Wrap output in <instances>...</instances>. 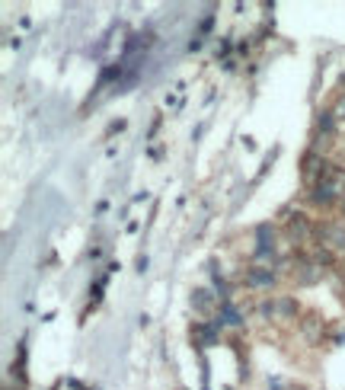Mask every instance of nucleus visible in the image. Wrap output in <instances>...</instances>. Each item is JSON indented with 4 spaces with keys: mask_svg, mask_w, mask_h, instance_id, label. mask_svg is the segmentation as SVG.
Returning a JSON list of instances; mask_svg holds the SVG:
<instances>
[{
    "mask_svg": "<svg viewBox=\"0 0 345 390\" xmlns=\"http://www.w3.org/2000/svg\"><path fill=\"white\" fill-rule=\"evenodd\" d=\"M339 211H342V215H345V195H342V202H339Z\"/></svg>",
    "mask_w": 345,
    "mask_h": 390,
    "instance_id": "f3484780",
    "label": "nucleus"
},
{
    "mask_svg": "<svg viewBox=\"0 0 345 390\" xmlns=\"http://www.w3.org/2000/svg\"><path fill=\"white\" fill-rule=\"evenodd\" d=\"M192 307H195V314H201V317H208L214 310V304H218V294L214 291H208V288H192Z\"/></svg>",
    "mask_w": 345,
    "mask_h": 390,
    "instance_id": "0eeeda50",
    "label": "nucleus"
},
{
    "mask_svg": "<svg viewBox=\"0 0 345 390\" xmlns=\"http://www.w3.org/2000/svg\"><path fill=\"white\" fill-rule=\"evenodd\" d=\"M272 307H275V320H297V317H301V304H297L294 298H288V294L275 298Z\"/></svg>",
    "mask_w": 345,
    "mask_h": 390,
    "instance_id": "1a4fd4ad",
    "label": "nucleus"
},
{
    "mask_svg": "<svg viewBox=\"0 0 345 390\" xmlns=\"http://www.w3.org/2000/svg\"><path fill=\"white\" fill-rule=\"evenodd\" d=\"M323 329H326V323H323L320 314H307L304 320H301V333H304V339L310 342V346L323 342Z\"/></svg>",
    "mask_w": 345,
    "mask_h": 390,
    "instance_id": "423d86ee",
    "label": "nucleus"
},
{
    "mask_svg": "<svg viewBox=\"0 0 345 390\" xmlns=\"http://www.w3.org/2000/svg\"><path fill=\"white\" fill-rule=\"evenodd\" d=\"M336 346H345V329H342V333L336 336Z\"/></svg>",
    "mask_w": 345,
    "mask_h": 390,
    "instance_id": "2eb2a0df",
    "label": "nucleus"
},
{
    "mask_svg": "<svg viewBox=\"0 0 345 390\" xmlns=\"http://www.w3.org/2000/svg\"><path fill=\"white\" fill-rule=\"evenodd\" d=\"M288 390H304V387H288Z\"/></svg>",
    "mask_w": 345,
    "mask_h": 390,
    "instance_id": "a211bd4d",
    "label": "nucleus"
},
{
    "mask_svg": "<svg viewBox=\"0 0 345 390\" xmlns=\"http://www.w3.org/2000/svg\"><path fill=\"white\" fill-rule=\"evenodd\" d=\"M336 115H332V109H320L317 112V132L313 134H323V138H332L336 134Z\"/></svg>",
    "mask_w": 345,
    "mask_h": 390,
    "instance_id": "f8f14e48",
    "label": "nucleus"
},
{
    "mask_svg": "<svg viewBox=\"0 0 345 390\" xmlns=\"http://www.w3.org/2000/svg\"><path fill=\"white\" fill-rule=\"evenodd\" d=\"M313 234H317V224L307 215H291L288 224H284V237H288V244H294V250L297 246H313Z\"/></svg>",
    "mask_w": 345,
    "mask_h": 390,
    "instance_id": "20e7f679",
    "label": "nucleus"
},
{
    "mask_svg": "<svg viewBox=\"0 0 345 390\" xmlns=\"http://www.w3.org/2000/svg\"><path fill=\"white\" fill-rule=\"evenodd\" d=\"M214 323H218V327H243V314H240V307H237L234 304V301H224V304H221V314H218V317H214Z\"/></svg>",
    "mask_w": 345,
    "mask_h": 390,
    "instance_id": "9d476101",
    "label": "nucleus"
},
{
    "mask_svg": "<svg viewBox=\"0 0 345 390\" xmlns=\"http://www.w3.org/2000/svg\"><path fill=\"white\" fill-rule=\"evenodd\" d=\"M230 45H234V42H230V39H224V42L218 45V55H221V51H224V55H227V51H230Z\"/></svg>",
    "mask_w": 345,
    "mask_h": 390,
    "instance_id": "4468645a",
    "label": "nucleus"
},
{
    "mask_svg": "<svg viewBox=\"0 0 345 390\" xmlns=\"http://www.w3.org/2000/svg\"><path fill=\"white\" fill-rule=\"evenodd\" d=\"M313 246L345 256V224H342V221H323V224H317V234H313Z\"/></svg>",
    "mask_w": 345,
    "mask_h": 390,
    "instance_id": "f03ea898",
    "label": "nucleus"
},
{
    "mask_svg": "<svg viewBox=\"0 0 345 390\" xmlns=\"http://www.w3.org/2000/svg\"><path fill=\"white\" fill-rule=\"evenodd\" d=\"M332 115H336V119H339V122H342V119H345V93H342V96H339V99H336V106H332Z\"/></svg>",
    "mask_w": 345,
    "mask_h": 390,
    "instance_id": "ddd939ff",
    "label": "nucleus"
},
{
    "mask_svg": "<svg viewBox=\"0 0 345 390\" xmlns=\"http://www.w3.org/2000/svg\"><path fill=\"white\" fill-rule=\"evenodd\" d=\"M243 285L253 288V291L275 288L278 285V272L272 269V265H253V269H246V275H243Z\"/></svg>",
    "mask_w": 345,
    "mask_h": 390,
    "instance_id": "39448f33",
    "label": "nucleus"
},
{
    "mask_svg": "<svg viewBox=\"0 0 345 390\" xmlns=\"http://www.w3.org/2000/svg\"><path fill=\"white\" fill-rule=\"evenodd\" d=\"M323 279H326V265L320 263L313 253H297V259H294V282L297 285L310 288Z\"/></svg>",
    "mask_w": 345,
    "mask_h": 390,
    "instance_id": "7ed1b4c3",
    "label": "nucleus"
},
{
    "mask_svg": "<svg viewBox=\"0 0 345 390\" xmlns=\"http://www.w3.org/2000/svg\"><path fill=\"white\" fill-rule=\"evenodd\" d=\"M218 333H221V327H218V323H195L192 327V339L199 342V346H218Z\"/></svg>",
    "mask_w": 345,
    "mask_h": 390,
    "instance_id": "9b49d317",
    "label": "nucleus"
},
{
    "mask_svg": "<svg viewBox=\"0 0 345 390\" xmlns=\"http://www.w3.org/2000/svg\"><path fill=\"white\" fill-rule=\"evenodd\" d=\"M339 272H342V279H345V256L339 259Z\"/></svg>",
    "mask_w": 345,
    "mask_h": 390,
    "instance_id": "dca6fc26",
    "label": "nucleus"
},
{
    "mask_svg": "<svg viewBox=\"0 0 345 390\" xmlns=\"http://www.w3.org/2000/svg\"><path fill=\"white\" fill-rule=\"evenodd\" d=\"M342 195H345V170H336V167H330L323 180H317L310 186V202L317 208H339Z\"/></svg>",
    "mask_w": 345,
    "mask_h": 390,
    "instance_id": "f257e3e1",
    "label": "nucleus"
},
{
    "mask_svg": "<svg viewBox=\"0 0 345 390\" xmlns=\"http://www.w3.org/2000/svg\"><path fill=\"white\" fill-rule=\"evenodd\" d=\"M275 237H278V230L269 221L259 224L256 227V253H275Z\"/></svg>",
    "mask_w": 345,
    "mask_h": 390,
    "instance_id": "6e6552de",
    "label": "nucleus"
}]
</instances>
